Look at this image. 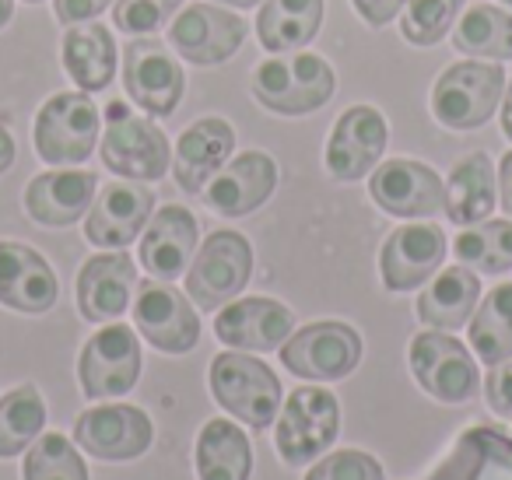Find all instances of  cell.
<instances>
[{
	"instance_id": "obj_1",
	"label": "cell",
	"mask_w": 512,
	"mask_h": 480,
	"mask_svg": "<svg viewBox=\"0 0 512 480\" xmlns=\"http://www.w3.org/2000/svg\"><path fill=\"white\" fill-rule=\"evenodd\" d=\"M102 165L113 176L134 183H155L169 172L172 148L169 137L148 120V113H134L127 102L113 99L106 106V130H102Z\"/></svg>"
},
{
	"instance_id": "obj_2",
	"label": "cell",
	"mask_w": 512,
	"mask_h": 480,
	"mask_svg": "<svg viewBox=\"0 0 512 480\" xmlns=\"http://www.w3.org/2000/svg\"><path fill=\"white\" fill-rule=\"evenodd\" d=\"M256 102L281 116L316 113L334 95V67L316 53L271 57L253 71Z\"/></svg>"
},
{
	"instance_id": "obj_3",
	"label": "cell",
	"mask_w": 512,
	"mask_h": 480,
	"mask_svg": "<svg viewBox=\"0 0 512 480\" xmlns=\"http://www.w3.org/2000/svg\"><path fill=\"white\" fill-rule=\"evenodd\" d=\"M211 393L218 407L249 424L253 431H264L278 421L281 410V382L271 365H264L253 354L225 351L211 361Z\"/></svg>"
},
{
	"instance_id": "obj_4",
	"label": "cell",
	"mask_w": 512,
	"mask_h": 480,
	"mask_svg": "<svg viewBox=\"0 0 512 480\" xmlns=\"http://www.w3.org/2000/svg\"><path fill=\"white\" fill-rule=\"evenodd\" d=\"M102 116L95 109L88 92H57L46 99L39 109L36 127H32V141L43 162L57 165V169H71V165L88 162L95 151V141L102 134Z\"/></svg>"
},
{
	"instance_id": "obj_5",
	"label": "cell",
	"mask_w": 512,
	"mask_h": 480,
	"mask_svg": "<svg viewBox=\"0 0 512 480\" xmlns=\"http://www.w3.org/2000/svg\"><path fill=\"white\" fill-rule=\"evenodd\" d=\"M505 95V71L484 60L446 67L432 88V113L449 130H477L495 116Z\"/></svg>"
},
{
	"instance_id": "obj_6",
	"label": "cell",
	"mask_w": 512,
	"mask_h": 480,
	"mask_svg": "<svg viewBox=\"0 0 512 480\" xmlns=\"http://www.w3.org/2000/svg\"><path fill=\"white\" fill-rule=\"evenodd\" d=\"M337 431H341L337 396L323 386H299L295 393H288L285 407L278 410L274 445L285 463L306 466L316 463L337 442Z\"/></svg>"
},
{
	"instance_id": "obj_7",
	"label": "cell",
	"mask_w": 512,
	"mask_h": 480,
	"mask_svg": "<svg viewBox=\"0 0 512 480\" xmlns=\"http://www.w3.org/2000/svg\"><path fill=\"white\" fill-rule=\"evenodd\" d=\"M253 277V249L246 235L218 228L197 246L190 270H186V295L200 312H214L228 305Z\"/></svg>"
},
{
	"instance_id": "obj_8",
	"label": "cell",
	"mask_w": 512,
	"mask_h": 480,
	"mask_svg": "<svg viewBox=\"0 0 512 480\" xmlns=\"http://www.w3.org/2000/svg\"><path fill=\"white\" fill-rule=\"evenodd\" d=\"M281 361L299 379L337 382L355 372L362 361V337L355 326L337 323V319L309 323L281 344Z\"/></svg>"
},
{
	"instance_id": "obj_9",
	"label": "cell",
	"mask_w": 512,
	"mask_h": 480,
	"mask_svg": "<svg viewBox=\"0 0 512 480\" xmlns=\"http://www.w3.org/2000/svg\"><path fill=\"white\" fill-rule=\"evenodd\" d=\"M411 372L439 403H467L481 389L474 354L446 330H425L411 340Z\"/></svg>"
},
{
	"instance_id": "obj_10",
	"label": "cell",
	"mask_w": 512,
	"mask_h": 480,
	"mask_svg": "<svg viewBox=\"0 0 512 480\" xmlns=\"http://www.w3.org/2000/svg\"><path fill=\"white\" fill-rule=\"evenodd\" d=\"M81 393L88 400H116L127 396L141 379V340L130 326L113 323L99 330L85 347L78 361Z\"/></svg>"
},
{
	"instance_id": "obj_11",
	"label": "cell",
	"mask_w": 512,
	"mask_h": 480,
	"mask_svg": "<svg viewBox=\"0 0 512 480\" xmlns=\"http://www.w3.org/2000/svg\"><path fill=\"white\" fill-rule=\"evenodd\" d=\"M123 85L148 116H172L186 92V74L158 39H130L123 46Z\"/></svg>"
},
{
	"instance_id": "obj_12",
	"label": "cell",
	"mask_w": 512,
	"mask_h": 480,
	"mask_svg": "<svg viewBox=\"0 0 512 480\" xmlns=\"http://www.w3.org/2000/svg\"><path fill=\"white\" fill-rule=\"evenodd\" d=\"M74 442L95 459L106 463H127L151 449L155 428L141 407L113 403V407H92L74 424Z\"/></svg>"
},
{
	"instance_id": "obj_13",
	"label": "cell",
	"mask_w": 512,
	"mask_h": 480,
	"mask_svg": "<svg viewBox=\"0 0 512 480\" xmlns=\"http://www.w3.org/2000/svg\"><path fill=\"white\" fill-rule=\"evenodd\" d=\"M134 323L151 347L165 354H190L200 340V316L190 295L165 281H144L134 302Z\"/></svg>"
},
{
	"instance_id": "obj_14",
	"label": "cell",
	"mask_w": 512,
	"mask_h": 480,
	"mask_svg": "<svg viewBox=\"0 0 512 480\" xmlns=\"http://www.w3.org/2000/svg\"><path fill=\"white\" fill-rule=\"evenodd\" d=\"M246 22L239 15L214 4H193L179 18H172V50L197 67L225 64L246 43Z\"/></svg>"
},
{
	"instance_id": "obj_15",
	"label": "cell",
	"mask_w": 512,
	"mask_h": 480,
	"mask_svg": "<svg viewBox=\"0 0 512 480\" xmlns=\"http://www.w3.org/2000/svg\"><path fill=\"white\" fill-rule=\"evenodd\" d=\"M369 193L393 218H432L446 207V186L439 172L411 158L383 162L369 179Z\"/></svg>"
},
{
	"instance_id": "obj_16",
	"label": "cell",
	"mask_w": 512,
	"mask_h": 480,
	"mask_svg": "<svg viewBox=\"0 0 512 480\" xmlns=\"http://www.w3.org/2000/svg\"><path fill=\"white\" fill-rule=\"evenodd\" d=\"M155 211V193L144 183H109L95 193V204L88 207L85 239L102 249H123L148 228Z\"/></svg>"
},
{
	"instance_id": "obj_17",
	"label": "cell",
	"mask_w": 512,
	"mask_h": 480,
	"mask_svg": "<svg viewBox=\"0 0 512 480\" xmlns=\"http://www.w3.org/2000/svg\"><path fill=\"white\" fill-rule=\"evenodd\" d=\"M442 260H446V235L439 225H404L383 242L379 274H383L386 291L404 295L432 281Z\"/></svg>"
},
{
	"instance_id": "obj_18",
	"label": "cell",
	"mask_w": 512,
	"mask_h": 480,
	"mask_svg": "<svg viewBox=\"0 0 512 480\" xmlns=\"http://www.w3.org/2000/svg\"><path fill=\"white\" fill-rule=\"evenodd\" d=\"M386 120L379 109L372 106H355L348 113H341V120L334 123V134L327 141V169L341 183H355L365 179L369 169H376L379 158L386 151Z\"/></svg>"
},
{
	"instance_id": "obj_19",
	"label": "cell",
	"mask_w": 512,
	"mask_h": 480,
	"mask_svg": "<svg viewBox=\"0 0 512 480\" xmlns=\"http://www.w3.org/2000/svg\"><path fill=\"white\" fill-rule=\"evenodd\" d=\"M295 330L292 309H285L274 298H239L228 302V309L218 312L214 319V337L232 351H281Z\"/></svg>"
},
{
	"instance_id": "obj_20",
	"label": "cell",
	"mask_w": 512,
	"mask_h": 480,
	"mask_svg": "<svg viewBox=\"0 0 512 480\" xmlns=\"http://www.w3.org/2000/svg\"><path fill=\"white\" fill-rule=\"evenodd\" d=\"M200 246V228L186 207L165 204L162 211L151 214L141 239V267L155 281H176L190 270L193 256Z\"/></svg>"
},
{
	"instance_id": "obj_21",
	"label": "cell",
	"mask_w": 512,
	"mask_h": 480,
	"mask_svg": "<svg viewBox=\"0 0 512 480\" xmlns=\"http://www.w3.org/2000/svg\"><path fill=\"white\" fill-rule=\"evenodd\" d=\"M137 267L123 249L92 256L78 274V312L88 323H116L130 309Z\"/></svg>"
},
{
	"instance_id": "obj_22",
	"label": "cell",
	"mask_w": 512,
	"mask_h": 480,
	"mask_svg": "<svg viewBox=\"0 0 512 480\" xmlns=\"http://www.w3.org/2000/svg\"><path fill=\"white\" fill-rule=\"evenodd\" d=\"M60 298L53 267L22 242H0V305L15 312H50Z\"/></svg>"
},
{
	"instance_id": "obj_23",
	"label": "cell",
	"mask_w": 512,
	"mask_h": 480,
	"mask_svg": "<svg viewBox=\"0 0 512 480\" xmlns=\"http://www.w3.org/2000/svg\"><path fill=\"white\" fill-rule=\"evenodd\" d=\"M278 186V165L267 151H246L232 158L211 183L204 186V200L225 218H242L267 204V197Z\"/></svg>"
},
{
	"instance_id": "obj_24",
	"label": "cell",
	"mask_w": 512,
	"mask_h": 480,
	"mask_svg": "<svg viewBox=\"0 0 512 480\" xmlns=\"http://www.w3.org/2000/svg\"><path fill=\"white\" fill-rule=\"evenodd\" d=\"M99 193L95 172L85 169H57L43 172L25 186V211L32 221L46 228H67L88 214Z\"/></svg>"
},
{
	"instance_id": "obj_25",
	"label": "cell",
	"mask_w": 512,
	"mask_h": 480,
	"mask_svg": "<svg viewBox=\"0 0 512 480\" xmlns=\"http://www.w3.org/2000/svg\"><path fill=\"white\" fill-rule=\"evenodd\" d=\"M428 480H512V435L474 424L456 438Z\"/></svg>"
},
{
	"instance_id": "obj_26",
	"label": "cell",
	"mask_w": 512,
	"mask_h": 480,
	"mask_svg": "<svg viewBox=\"0 0 512 480\" xmlns=\"http://www.w3.org/2000/svg\"><path fill=\"white\" fill-rule=\"evenodd\" d=\"M235 148V130L218 116L197 120L179 134L176 158H172V172L176 183L186 193H200L221 169L228 165V155Z\"/></svg>"
},
{
	"instance_id": "obj_27",
	"label": "cell",
	"mask_w": 512,
	"mask_h": 480,
	"mask_svg": "<svg viewBox=\"0 0 512 480\" xmlns=\"http://www.w3.org/2000/svg\"><path fill=\"white\" fill-rule=\"evenodd\" d=\"M60 60H64V71L81 92H102L109 88L116 74V39L106 25L99 22H81L71 25L64 36V50H60Z\"/></svg>"
},
{
	"instance_id": "obj_28",
	"label": "cell",
	"mask_w": 512,
	"mask_h": 480,
	"mask_svg": "<svg viewBox=\"0 0 512 480\" xmlns=\"http://www.w3.org/2000/svg\"><path fill=\"white\" fill-rule=\"evenodd\" d=\"M477 302H481V277L460 263L428 281V288L418 295V319L432 330H460L470 323Z\"/></svg>"
},
{
	"instance_id": "obj_29",
	"label": "cell",
	"mask_w": 512,
	"mask_h": 480,
	"mask_svg": "<svg viewBox=\"0 0 512 480\" xmlns=\"http://www.w3.org/2000/svg\"><path fill=\"white\" fill-rule=\"evenodd\" d=\"M323 29V0H267L256 15V39L267 53L309 46Z\"/></svg>"
},
{
	"instance_id": "obj_30",
	"label": "cell",
	"mask_w": 512,
	"mask_h": 480,
	"mask_svg": "<svg viewBox=\"0 0 512 480\" xmlns=\"http://www.w3.org/2000/svg\"><path fill=\"white\" fill-rule=\"evenodd\" d=\"M253 449L242 428L228 417H214L197 435V477L200 480H249Z\"/></svg>"
},
{
	"instance_id": "obj_31",
	"label": "cell",
	"mask_w": 512,
	"mask_h": 480,
	"mask_svg": "<svg viewBox=\"0 0 512 480\" xmlns=\"http://www.w3.org/2000/svg\"><path fill=\"white\" fill-rule=\"evenodd\" d=\"M495 211V169L488 155H467L446 183V218L453 225H477Z\"/></svg>"
},
{
	"instance_id": "obj_32",
	"label": "cell",
	"mask_w": 512,
	"mask_h": 480,
	"mask_svg": "<svg viewBox=\"0 0 512 480\" xmlns=\"http://www.w3.org/2000/svg\"><path fill=\"white\" fill-rule=\"evenodd\" d=\"M467 337L484 365H502L512 358V281L495 284L484 302H477Z\"/></svg>"
},
{
	"instance_id": "obj_33",
	"label": "cell",
	"mask_w": 512,
	"mask_h": 480,
	"mask_svg": "<svg viewBox=\"0 0 512 480\" xmlns=\"http://www.w3.org/2000/svg\"><path fill=\"white\" fill-rule=\"evenodd\" d=\"M453 46L477 60H512V15L495 4H474L453 29Z\"/></svg>"
},
{
	"instance_id": "obj_34",
	"label": "cell",
	"mask_w": 512,
	"mask_h": 480,
	"mask_svg": "<svg viewBox=\"0 0 512 480\" xmlns=\"http://www.w3.org/2000/svg\"><path fill=\"white\" fill-rule=\"evenodd\" d=\"M46 428V403L36 386H18L0 400V459L25 452Z\"/></svg>"
},
{
	"instance_id": "obj_35",
	"label": "cell",
	"mask_w": 512,
	"mask_h": 480,
	"mask_svg": "<svg viewBox=\"0 0 512 480\" xmlns=\"http://www.w3.org/2000/svg\"><path fill=\"white\" fill-rule=\"evenodd\" d=\"M456 260L474 274L512 270V221H477L453 242Z\"/></svg>"
},
{
	"instance_id": "obj_36",
	"label": "cell",
	"mask_w": 512,
	"mask_h": 480,
	"mask_svg": "<svg viewBox=\"0 0 512 480\" xmlns=\"http://www.w3.org/2000/svg\"><path fill=\"white\" fill-rule=\"evenodd\" d=\"M25 480H88V466L71 438L64 435H39L25 449L22 463Z\"/></svg>"
},
{
	"instance_id": "obj_37",
	"label": "cell",
	"mask_w": 512,
	"mask_h": 480,
	"mask_svg": "<svg viewBox=\"0 0 512 480\" xmlns=\"http://www.w3.org/2000/svg\"><path fill=\"white\" fill-rule=\"evenodd\" d=\"M467 0H404L400 32L411 46H435L449 36Z\"/></svg>"
},
{
	"instance_id": "obj_38",
	"label": "cell",
	"mask_w": 512,
	"mask_h": 480,
	"mask_svg": "<svg viewBox=\"0 0 512 480\" xmlns=\"http://www.w3.org/2000/svg\"><path fill=\"white\" fill-rule=\"evenodd\" d=\"M179 8H183V0H116L113 22L127 36H148V32L162 29Z\"/></svg>"
},
{
	"instance_id": "obj_39",
	"label": "cell",
	"mask_w": 512,
	"mask_h": 480,
	"mask_svg": "<svg viewBox=\"0 0 512 480\" xmlns=\"http://www.w3.org/2000/svg\"><path fill=\"white\" fill-rule=\"evenodd\" d=\"M306 480H383V463L362 449H341L316 459Z\"/></svg>"
},
{
	"instance_id": "obj_40",
	"label": "cell",
	"mask_w": 512,
	"mask_h": 480,
	"mask_svg": "<svg viewBox=\"0 0 512 480\" xmlns=\"http://www.w3.org/2000/svg\"><path fill=\"white\" fill-rule=\"evenodd\" d=\"M484 393H488L491 410L512 424V358L502 365H491L488 379H484Z\"/></svg>"
},
{
	"instance_id": "obj_41",
	"label": "cell",
	"mask_w": 512,
	"mask_h": 480,
	"mask_svg": "<svg viewBox=\"0 0 512 480\" xmlns=\"http://www.w3.org/2000/svg\"><path fill=\"white\" fill-rule=\"evenodd\" d=\"M109 4H113V0H53V11H57L60 22L81 25V22H92V18H99Z\"/></svg>"
},
{
	"instance_id": "obj_42",
	"label": "cell",
	"mask_w": 512,
	"mask_h": 480,
	"mask_svg": "<svg viewBox=\"0 0 512 480\" xmlns=\"http://www.w3.org/2000/svg\"><path fill=\"white\" fill-rule=\"evenodd\" d=\"M351 4H355V11L372 25V29L390 25L393 18L400 15V8H404V0H351Z\"/></svg>"
},
{
	"instance_id": "obj_43",
	"label": "cell",
	"mask_w": 512,
	"mask_h": 480,
	"mask_svg": "<svg viewBox=\"0 0 512 480\" xmlns=\"http://www.w3.org/2000/svg\"><path fill=\"white\" fill-rule=\"evenodd\" d=\"M498 200H502V211L512 218V151H505L502 165H498Z\"/></svg>"
},
{
	"instance_id": "obj_44",
	"label": "cell",
	"mask_w": 512,
	"mask_h": 480,
	"mask_svg": "<svg viewBox=\"0 0 512 480\" xmlns=\"http://www.w3.org/2000/svg\"><path fill=\"white\" fill-rule=\"evenodd\" d=\"M15 155H18V151H15V137L0 127V176H4V172L15 165Z\"/></svg>"
},
{
	"instance_id": "obj_45",
	"label": "cell",
	"mask_w": 512,
	"mask_h": 480,
	"mask_svg": "<svg viewBox=\"0 0 512 480\" xmlns=\"http://www.w3.org/2000/svg\"><path fill=\"white\" fill-rule=\"evenodd\" d=\"M502 130H505V137L512 141V81H509V88H505V95H502Z\"/></svg>"
},
{
	"instance_id": "obj_46",
	"label": "cell",
	"mask_w": 512,
	"mask_h": 480,
	"mask_svg": "<svg viewBox=\"0 0 512 480\" xmlns=\"http://www.w3.org/2000/svg\"><path fill=\"white\" fill-rule=\"evenodd\" d=\"M11 15H15V0H0V29L11 22Z\"/></svg>"
},
{
	"instance_id": "obj_47",
	"label": "cell",
	"mask_w": 512,
	"mask_h": 480,
	"mask_svg": "<svg viewBox=\"0 0 512 480\" xmlns=\"http://www.w3.org/2000/svg\"><path fill=\"white\" fill-rule=\"evenodd\" d=\"M221 4H232V8H256L260 0H221Z\"/></svg>"
},
{
	"instance_id": "obj_48",
	"label": "cell",
	"mask_w": 512,
	"mask_h": 480,
	"mask_svg": "<svg viewBox=\"0 0 512 480\" xmlns=\"http://www.w3.org/2000/svg\"><path fill=\"white\" fill-rule=\"evenodd\" d=\"M502 4H505V8H512V0H502Z\"/></svg>"
},
{
	"instance_id": "obj_49",
	"label": "cell",
	"mask_w": 512,
	"mask_h": 480,
	"mask_svg": "<svg viewBox=\"0 0 512 480\" xmlns=\"http://www.w3.org/2000/svg\"><path fill=\"white\" fill-rule=\"evenodd\" d=\"M29 4H39V0H29Z\"/></svg>"
}]
</instances>
